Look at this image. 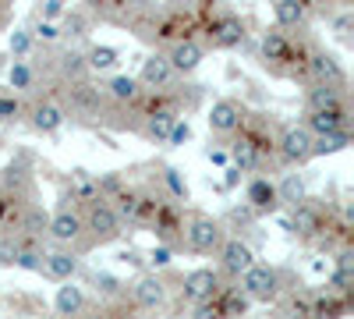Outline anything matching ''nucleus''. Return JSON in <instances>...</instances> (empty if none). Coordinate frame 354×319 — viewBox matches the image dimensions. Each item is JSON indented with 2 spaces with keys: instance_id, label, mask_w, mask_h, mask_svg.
<instances>
[{
  "instance_id": "1",
  "label": "nucleus",
  "mask_w": 354,
  "mask_h": 319,
  "mask_svg": "<svg viewBox=\"0 0 354 319\" xmlns=\"http://www.w3.org/2000/svg\"><path fill=\"white\" fill-rule=\"evenodd\" d=\"M185 241H188L192 252L209 255V252H216L220 241H223V227H220V220L205 217V213H192V220H188V227H185Z\"/></svg>"
},
{
  "instance_id": "2",
  "label": "nucleus",
  "mask_w": 354,
  "mask_h": 319,
  "mask_svg": "<svg viewBox=\"0 0 354 319\" xmlns=\"http://www.w3.org/2000/svg\"><path fill=\"white\" fill-rule=\"evenodd\" d=\"M241 291L255 302H273L280 295V270L266 266V263H252L241 273Z\"/></svg>"
},
{
  "instance_id": "3",
  "label": "nucleus",
  "mask_w": 354,
  "mask_h": 319,
  "mask_svg": "<svg viewBox=\"0 0 354 319\" xmlns=\"http://www.w3.org/2000/svg\"><path fill=\"white\" fill-rule=\"evenodd\" d=\"M82 224H85L88 235H93L96 245L113 241L117 235H121V217H117V210L110 206V202H103V199H93V206H88V213H85Z\"/></svg>"
},
{
  "instance_id": "4",
  "label": "nucleus",
  "mask_w": 354,
  "mask_h": 319,
  "mask_svg": "<svg viewBox=\"0 0 354 319\" xmlns=\"http://www.w3.org/2000/svg\"><path fill=\"white\" fill-rule=\"evenodd\" d=\"M280 153L287 163H305L312 160V131L305 125H290L280 135Z\"/></svg>"
},
{
  "instance_id": "5",
  "label": "nucleus",
  "mask_w": 354,
  "mask_h": 319,
  "mask_svg": "<svg viewBox=\"0 0 354 319\" xmlns=\"http://www.w3.org/2000/svg\"><path fill=\"white\" fill-rule=\"evenodd\" d=\"M290 230L294 235H301V238H315L319 230H326V220H322V210L315 206V202L305 195L298 206H290Z\"/></svg>"
},
{
  "instance_id": "6",
  "label": "nucleus",
  "mask_w": 354,
  "mask_h": 319,
  "mask_svg": "<svg viewBox=\"0 0 354 319\" xmlns=\"http://www.w3.org/2000/svg\"><path fill=\"white\" fill-rule=\"evenodd\" d=\"M209 39L216 50H234V46H241L245 43V21L238 15H223L209 25Z\"/></svg>"
},
{
  "instance_id": "7",
  "label": "nucleus",
  "mask_w": 354,
  "mask_h": 319,
  "mask_svg": "<svg viewBox=\"0 0 354 319\" xmlns=\"http://www.w3.org/2000/svg\"><path fill=\"white\" fill-rule=\"evenodd\" d=\"M241 125H245L241 103H234V100L213 103V110H209V131H216V135H234Z\"/></svg>"
},
{
  "instance_id": "8",
  "label": "nucleus",
  "mask_w": 354,
  "mask_h": 319,
  "mask_svg": "<svg viewBox=\"0 0 354 319\" xmlns=\"http://www.w3.org/2000/svg\"><path fill=\"white\" fill-rule=\"evenodd\" d=\"M245 199L255 213H277L280 210V199H277V185L270 178H252L245 188Z\"/></svg>"
},
{
  "instance_id": "9",
  "label": "nucleus",
  "mask_w": 354,
  "mask_h": 319,
  "mask_svg": "<svg viewBox=\"0 0 354 319\" xmlns=\"http://www.w3.org/2000/svg\"><path fill=\"white\" fill-rule=\"evenodd\" d=\"M347 103H340V107H319V110H308V121H305V128L312 131V135H322V131H337V128H347Z\"/></svg>"
},
{
  "instance_id": "10",
  "label": "nucleus",
  "mask_w": 354,
  "mask_h": 319,
  "mask_svg": "<svg viewBox=\"0 0 354 319\" xmlns=\"http://www.w3.org/2000/svg\"><path fill=\"white\" fill-rule=\"evenodd\" d=\"M46 230H50V238H53V241L71 245V241H78V238H82L85 224H82V217H78L75 210H61V213H53V217H50Z\"/></svg>"
},
{
  "instance_id": "11",
  "label": "nucleus",
  "mask_w": 354,
  "mask_h": 319,
  "mask_svg": "<svg viewBox=\"0 0 354 319\" xmlns=\"http://www.w3.org/2000/svg\"><path fill=\"white\" fill-rule=\"evenodd\" d=\"M220 263H223L227 273L241 277V273L255 263V255H252V248H248L241 238H230V241H220Z\"/></svg>"
},
{
  "instance_id": "12",
  "label": "nucleus",
  "mask_w": 354,
  "mask_h": 319,
  "mask_svg": "<svg viewBox=\"0 0 354 319\" xmlns=\"http://www.w3.org/2000/svg\"><path fill=\"white\" fill-rule=\"evenodd\" d=\"M174 68L167 61V53H153V57H145L142 61V71H138V82L142 85H149V89H163V85L174 82Z\"/></svg>"
},
{
  "instance_id": "13",
  "label": "nucleus",
  "mask_w": 354,
  "mask_h": 319,
  "mask_svg": "<svg viewBox=\"0 0 354 319\" xmlns=\"http://www.w3.org/2000/svg\"><path fill=\"white\" fill-rule=\"evenodd\" d=\"M220 291V277L213 273V270H192L188 277H185V298L195 305V302H205V298H213Z\"/></svg>"
},
{
  "instance_id": "14",
  "label": "nucleus",
  "mask_w": 354,
  "mask_h": 319,
  "mask_svg": "<svg viewBox=\"0 0 354 319\" xmlns=\"http://www.w3.org/2000/svg\"><path fill=\"white\" fill-rule=\"evenodd\" d=\"M131 295H135V305L138 309H160L167 302V287H163V280L156 273H145V277L135 280Z\"/></svg>"
},
{
  "instance_id": "15",
  "label": "nucleus",
  "mask_w": 354,
  "mask_h": 319,
  "mask_svg": "<svg viewBox=\"0 0 354 319\" xmlns=\"http://www.w3.org/2000/svg\"><path fill=\"white\" fill-rule=\"evenodd\" d=\"M308 75H312L315 82L344 85V68L337 64V57L326 53V50H312V53H308Z\"/></svg>"
},
{
  "instance_id": "16",
  "label": "nucleus",
  "mask_w": 354,
  "mask_h": 319,
  "mask_svg": "<svg viewBox=\"0 0 354 319\" xmlns=\"http://www.w3.org/2000/svg\"><path fill=\"white\" fill-rule=\"evenodd\" d=\"M78 255L75 252H50V255H43V266H39V273H46L50 280H68V277H75L78 273Z\"/></svg>"
},
{
  "instance_id": "17",
  "label": "nucleus",
  "mask_w": 354,
  "mask_h": 319,
  "mask_svg": "<svg viewBox=\"0 0 354 319\" xmlns=\"http://www.w3.org/2000/svg\"><path fill=\"white\" fill-rule=\"evenodd\" d=\"M167 61H170V68L174 71H181V75H192L198 64H202V46L198 43H192V39H181L170 53H167Z\"/></svg>"
},
{
  "instance_id": "18",
  "label": "nucleus",
  "mask_w": 354,
  "mask_h": 319,
  "mask_svg": "<svg viewBox=\"0 0 354 319\" xmlns=\"http://www.w3.org/2000/svg\"><path fill=\"white\" fill-rule=\"evenodd\" d=\"M287 57H290V39H287L283 28L277 25V28H270V33L262 36V61L277 68V64L287 61Z\"/></svg>"
},
{
  "instance_id": "19",
  "label": "nucleus",
  "mask_w": 354,
  "mask_h": 319,
  "mask_svg": "<svg viewBox=\"0 0 354 319\" xmlns=\"http://www.w3.org/2000/svg\"><path fill=\"white\" fill-rule=\"evenodd\" d=\"M230 156H234V167H238L241 174L255 170V167H259V160H262V146H259V138H255V135H241L238 142H234Z\"/></svg>"
},
{
  "instance_id": "20",
  "label": "nucleus",
  "mask_w": 354,
  "mask_h": 319,
  "mask_svg": "<svg viewBox=\"0 0 354 319\" xmlns=\"http://www.w3.org/2000/svg\"><path fill=\"white\" fill-rule=\"evenodd\" d=\"M213 305H216V316H245L252 298L241 291V287H223V291L213 295Z\"/></svg>"
},
{
  "instance_id": "21",
  "label": "nucleus",
  "mask_w": 354,
  "mask_h": 319,
  "mask_svg": "<svg viewBox=\"0 0 354 319\" xmlns=\"http://www.w3.org/2000/svg\"><path fill=\"white\" fill-rule=\"evenodd\" d=\"M351 146V128H337V131H322L312 135V156H333L340 149Z\"/></svg>"
},
{
  "instance_id": "22",
  "label": "nucleus",
  "mask_w": 354,
  "mask_h": 319,
  "mask_svg": "<svg viewBox=\"0 0 354 319\" xmlns=\"http://www.w3.org/2000/svg\"><path fill=\"white\" fill-rule=\"evenodd\" d=\"M82 305H85L82 287H78L71 277L61 280V287H57V298H53V309L61 312V316H75V312H82Z\"/></svg>"
},
{
  "instance_id": "23",
  "label": "nucleus",
  "mask_w": 354,
  "mask_h": 319,
  "mask_svg": "<svg viewBox=\"0 0 354 319\" xmlns=\"http://www.w3.org/2000/svg\"><path fill=\"white\" fill-rule=\"evenodd\" d=\"M61 125H64V110L57 107V103H36V107H32V128H36V131L53 135Z\"/></svg>"
},
{
  "instance_id": "24",
  "label": "nucleus",
  "mask_w": 354,
  "mask_h": 319,
  "mask_svg": "<svg viewBox=\"0 0 354 319\" xmlns=\"http://www.w3.org/2000/svg\"><path fill=\"white\" fill-rule=\"evenodd\" d=\"M142 199H145V192L142 188H121L117 192V217L121 220H128V224H138V217H142Z\"/></svg>"
},
{
  "instance_id": "25",
  "label": "nucleus",
  "mask_w": 354,
  "mask_h": 319,
  "mask_svg": "<svg viewBox=\"0 0 354 319\" xmlns=\"http://www.w3.org/2000/svg\"><path fill=\"white\" fill-rule=\"evenodd\" d=\"M340 103H344V93H340V85H333V82H315L308 89V110L340 107Z\"/></svg>"
},
{
  "instance_id": "26",
  "label": "nucleus",
  "mask_w": 354,
  "mask_h": 319,
  "mask_svg": "<svg viewBox=\"0 0 354 319\" xmlns=\"http://www.w3.org/2000/svg\"><path fill=\"white\" fill-rule=\"evenodd\" d=\"M273 18L280 28H298L305 21V4L301 0H277L273 4Z\"/></svg>"
},
{
  "instance_id": "27",
  "label": "nucleus",
  "mask_w": 354,
  "mask_h": 319,
  "mask_svg": "<svg viewBox=\"0 0 354 319\" xmlns=\"http://www.w3.org/2000/svg\"><path fill=\"white\" fill-rule=\"evenodd\" d=\"M277 199H280V206H298V202L305 199V181L298 178V174H287V178L277 185Z\"/></svg>"
},
{
  "instance_id": "28",
  "label": "nucleus",
  "mask_w": 354,
  "mask_h": 319,
  "mask_svg": "<svg viewBox=\"0 0 354 319\" xmlns=\"http://www.w3.org/2000/svg\"><path fill=\"white\" fill-rule=\"evenodd\" d=\"M174 121H177V113H174V110H156V113H149V125H145V135H149L153 142H167V135H170Z\"/></svg>"
},
{
  "instance_id": "29",
  "label": "nucleus",
  "mask_w": 354,
  "mask_h": 319,
  "mask_svg": "<svg viewBox=\"0 0 354 319\" xmlns=\"http://www.w3.org/2000/svg\"><path fill=\"white\" fill-rule=\"evenodd\" d=\"M110 96L113 100H121V103H135L138 100V78H131V75H117V78H110Z\"/></svg>"
},
{
  "instance_id": "30",
  "label": "nucleus",
  "mask_w": 354,
  "mask_h": 319,
  "mask_svg": "<svg viewBox=\"0 0 354 319\" xmlns=\"http://www.w3.org/2000/svg\"><path fill=\"white\" fill-rule=\"evenodd\" d=\"M85 64H88V71H106V68L117 64V50L113 46H93L85 53Z\"/></svg>"
},
{
  "instance_id": "31",
  "label": "nucleus",
  "mask_w": 354,
  "mask_h": 319,
  "mask_svg": "<svg viewBox=\"0 0 354 319\" xmlns=\"http://www.w3.org/2000/svg\"><path fill=\"white\" fill-rule=\"evenodd\" d=\"M15 266H18V270H28V273H39V266H43V252H39L36 245H18V252H15Z\"/></svg>"
},
{
  "instance_id": "32",
  "label": "nucleus",
  "mask_w": 354,
  "mask_h": 319,
  "mask_svg": "<svg viewBox=\"0 0 354 319\" xmlns=\"http://www.w3.org/2000/svg\"><path fill=\"white\" fill-rule=\"evenodd\" d=\"M163 185L170 188V195L177 202H188V185H185V178H181V170H177V167H163Z\"/></svg>"
},
{
  "instance_id": "33",
  "label": "nucleus",
  "mask_w": 354,
  "mask_h": 319,
  "mask_svg": "<svg viewBox=\"0 0 354 319\" xmlns=\"http://www.w3.org/2000/svg\"><path fill=\"white\" fill-rule=\"evenodd\" d=\"M71 181H75V195L78 199H88V202H93V199H100L96 195V181H93V174H88V170H71Z\"/></svg>"
},
{
  "instance_id": "34",
  "label": "nucleus",
  "mask_w": 354,
  "mask_h": 319,
  "mask_svg": "<svg viewBox=\"0 0 354 319\" xmlns=\"http://www.w3.org/2000/svg\"><path fill=\"white\" fill-rule=\"evenodd\" d=\"M8 78H11L15 89H28V85H32V68H28L25 61H18V57H15V64H11Z\"/></svg>"
},
{
  "instance_id": "35",
  "label": "nucleus",
  "mask_w": 354,
  "mask_h": 319,
  "mask_svg": "<svg viewBox=\"0 0 354 319\" xmlns=\"http://www.w3.org/2000/svg\"><path fill=\"white\" fill-rule=\"evenodd\" d=\"M93 284H96V291L100 295H106V298H117V295H121V280H117V277H110V273H93Z\"/></svg>"
},
{
  "instance_id": "36",
  "label": "nucleus",
  "mask_w": 354,
  "mask_h": 319,
  "mask_svg": "<svg viewBox=\"0 0 354 319\" xmlns=\"http://www.w3.org/2000/svg\"><path fill=\"white\" fill-rule=\"evenodd\" d=\"M124 185H121V174H100V178H96V195L103 199V195H117V192H121Z\"/></svg>"
},
{
  "instance_id": "37",
  "label": "nucleus",
  "mask_w": 354,
  "mask_h": 319,
  "mask_svg": "<svg viewBox=\"0 0 354 319\" xmlns=\"http://www.w3.org/2000/svg\"><path fill=\"white\" fill-rule=\"evenodd\" d=\"M330 287L333 291H340V295H351V287H354V270H333L330 273Z\"/></svg>"
},
{
  "instance_id": "38",
  "label": "nucleus",
  "mask_w": 354,
  "mask_h": 319,
  "mask_svg": "<svg viewBox=\"0 0 354 319\" xmlns=\"http://www.w3.org/2000/svg\"><path fill=\"white\" fill-rule=\"evenodd\" d=\"M15 252H18V238L15 235H0V270L15 266Z\"/></svg>"
},
{
  "instance_id": "39",
  "label": "nucleus",
  "mask_w": 354,
  "mask_h": 319,
  "mask_svg": "<svg viewBox=\"0 0 354 319\" xmlns=\"http://www.w3.org/2000/svg\"><path fill=\"white\" fill-rule=\"evenodd\" d=\"M188 138H192V125L177 118V121H174V128H170V135H167V142H170V146H185Z\"/></svg>"
},
{
  "instance_id": "40",
  "label": "nucleus",
  "mask_w": 354,
  "mask_h": 319,
  "mask_svg": "<svg viewBox=\"0 0 354 319\" xmlns=\"http://www.w3.org/2000/svg\"><path fill=\"white\" fill-rule=\"evenodd\" d=\"M28 46H32V36H28L25 28H15V33H11V53L15 57H25Z\"/></svg>"
},
{
  "instance_id": "41",
  "label": "nucleus",
  "mask_w": 354,
  "mask_h": 319,
  "mask_svg": "<svg viewBox=\"0 0 354 319\" xmlns=\"http://www.w3.org/2000/svg\"><path fill=\"white\" fill-rule=\"evenodd\" d=\"M64 71H68L71 78H82V75L88 71L85 57H82V53H68V57H64Z\"/></svg>"
},
{
  "instance_id": "42",
  "label": "nucleus",
  "mask_w": 354,
  "mask_h": 319,
  "mask_svg": "<svg viewBox=\"0 0 354 319\" xmlns=\"http://www.w3.org/2000/svg\"><path fill=\"white\" fill-rule=\"evenodd\" d=\"M61 15H64V0H43V4H39V18L43 21H53Z\"/></svg>"
},
{
  "instance_id": "43",
  "label": "nucleus",
  "mask_w": 354,
  "mask_h": 319,
  "mask_svg": "<svg viewBox=\"0 0 354 319\" xmlns=\"http://www.w3.org/2000/svg\"><path fill=\"white\" fill-rule=\"evenodd\" d=\"M18 113H21V107L15 96H0V121H15Z\"/></svg>"
},
{
  "instance_id": "44",
  "label": "nucleus",
  "mask_w": 354,
  "mask_h": 319,
  "mask_svg": "<svg viewBox=\"0 0 354 319\" xmlns=\"http://www.w3.org/2000/svg\"><path fill=\"white\" fill-rule=\"evenodd\" d=\"M149 263H153V266H170V263H174V252H170L167 245H156V248L149 252Z\"/></svg>"
},
{
  "instance_id": "45",
  "label": "nucleus",
  "mask_w": 354,
  "mask_h": 319,
  "mask_svg": "<svg viewBox=\"0 0 354 319\" xmlns=\"http://www.w3.org/2000/svg\"><path fill=\"white\" fill-rule=\"evenodd\" d=\"M36 36H39V39H46V43H53L57 36H61V28H57L53 21H39V28H36Z\"/></svg>"
},
{
  "instance_id": "46",
  "label": "nucleus",
  "mask_w": 354,
  "mask_h": 319,
  "mask_svg": "<svg viewBox=\"0 0 354 319\" xmlns=\"http://www.w3.org/2000/svg\"><path fill=\"white\" fill-rule=\"evenodd\" d=\"M68 36H85V18L82 15H68Z\"/></svg>"
},
{
  "instance_id": "47",
  "label": "nucleus",
  "mask_w": 354,
  "mask_h": 319,
  "mask_svg": "<svg viewBox=\"0 0 354 319\" xmlns=\"http://www.w3.org/2000/svg\"><path fill=\"white\" fill-rule=\"evenodd\" d=\"M337 266H340V270H354V252H351V248H340Z\"/></svg>"
},
{
  "instance_id": "48",
  "label": "nucleus",
  "mask_w": 354,
  "mask_h": 319,
  "mask_svg": "<svg viewBox=\"0 0 354 319\" xmlns=\"http://www.w3.org/2000/svg\"><path fill=\"white\" fill-rule=\"evenodd\" d=\"M337 36H344V39L351 36V15H340L337 18Z\"/></svg>"
},
{
  "instance_id": "49",
  "label": "nucleus",
  "mask_w": 354,
  "mask_h": 319,
  "mask_svg": "<svg viewBox=\"0 0 354 319\" xmlns=\"http://www.w3.org/2000/svg\"><path fill=\"white\" fill-rule=\"evenodd\" d=\"M205 160L220 167V163H227V153H223V149H205Z\"/></svg>"
},
{
  "instance_id": "50",
  "label": "nucleus",
  "mask_w": 354,
  "mask_h": 319,
  "mask_svg": "<svg viewBox=\"0 0 354 319\" xmlns=\"http://www.w3.org/2000/svg\"><path fill=\"white\" fill-rule=\"evenodd\" d=\"M238 178H241V170H238V167H230V170H227V188L238 185Z\"/></svg>"
},
{
  "instance_id": "51",
  "label": "nucleus",
  "mask_w": 354,
  "mask_h": 319,
  "mask_svg": "<svg viewBox=\"0 0 354 319\" xmlns=\"http://www.w3.org/2000/svg\"><path fill=\"white\" fill-rule=\"evenodd\" d=\"M4 4H15V0H4Z\"/></svg>"
}]
</instances>
